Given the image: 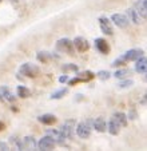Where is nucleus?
Instances as JSON below:
<instances>
[{"instance_id": "nucleus-1", "label": "nucleus", "mask_w": 147, "mask_h": 151, "mask_svg": "<svg viewBox=\"0 0 147 151\" xmlns=\"http://www.w3.org/2000/svg\"><path fill=\"white\" fill-rule=\"evenodd\" d=\"M75 127H76V120L75 119H67L63 126L59 128L60 134H62L63 139H72L74 138V132H75Z\"/></svg>"}, {"instance_id": "nucleus-2", "label": "nucleus", "mask_w": 147, "mask_h": 151, "mask_svg": "<svg viewBox=\"0 0 147 151\" xmlns=\"http://www.w3.org/2000/svg\"><path fill=\"white\" fill-rule=\"evenodd\" d=\"M19 72L23 76L36 78V76H39V74H40V68H39V66H36L34 63H24V64L20 66Z\"/></svg>"}, {"instance_id": "nucleus-3", "label": "nucleus", "mask_w": 147, "mask_h": 151, "mask_svg": "<svg viewBox=\"0 0 147 151\" xmlns=\"http://www.w3.org/2000/svg\"><path fill=\"white\" fill-rule=\"evenodd\" d=\"M56 50L59 52H63V54H67V55H74V52H75L72 40H70L68 37H62V39L58 40Z\"/></svg>"}, {"instance_id": "nucleus-4", "label": "nucleus", "mask_w": 147, "mask_h": 151, "mask_svg": "<svg viewBox=\"0 0 147 151\" xmlns=\"http://www.w3.org/2000/svg\"><path fill=\"white\" fill-rule=\"evenodd\" d=\"M55 146H56V143H55L54 138L50 135H45L37 142V151H54Z\"/></svg>"}, {"instance_id": "nucleus-5", "label": "nucleus", "mask_w": 147, "mask_h": 151, "mask_svg": "<svg viewBox=\"0 0 147 151\" xmlns=\"http://www.w3.org/2000/svg\"><path fill=\"white\" fill-rule=\"evenodd\" d=\"M143 55H144V51L142 48H133V50H128L125 55H122V59L125 62H135V60H138Z\"/></svg>"}, {"instance_id": "nucleus-6", "label": "nucleus", "mask_w": 147, "mask_h": 151, "mask_svg": "<svg viewBox=\"0 0 147 151\" xmlns=\"http://www.w3.org/2000/svg\"><path fill=\"white\" fill-rule=\"evenodd\" d=\"M111 22H112L115 26H118L119 28H127L130 26V20L126 15H122V14H114L111 16Z\"/></svg>"}, {"instance_id": "nucleus-7", "label": "nucleus", "mask_w": 147, "mask_h": 151, "mask_svg": "<svg viewBox=\"0 0 147 151\" xmlns=\"http://www.w3.org/2000/svg\"><path fill=\"white\" fill-rule=\"evenodd\" d=\"M72 44H74V48L78 52H82V54L86 51H88V48H90V43H88L87 39H84L83 36H76L74 39Z\"/></svg>"}, {"instance_id": "nucleus-8", "label": "nucleus", "mask_w": 147, "mask_h": 151, "mask_svg": "<svg viewBox=\"0 0 147 151\" xmlns=\"http://www.w3.org/2000/svg\"><path fill=\"white\" fill-rule=\"evenodd\" d=\"M99 24H100V31L104 35H108V36H112L114 35V28L111 26V20L106 16L99 17Z\"/></svg>"}, {"instance_id": "nucleus-9", "label": "nucleus", "mask_w": 147, "mask_h": 151, "mask_svg": "<svg viewBox=\"0 0 147 151\" xmlns=\"http://www.w3.org/2000/svg\"><path fill=\"white\" fill-rule=\"evenodd\" d=\"M134 9L138 12V15L142 19L147 17V0H138L134 6Z\"/></svg>"}, {"instance_id": "nucleus-10", "label": "nucleus", "mask_w": 147, "mask_h": 151, "mask_svg": "<svg viewBox=\"0 0 147 151\" xmlns=\"http://www.w3.org/2000/svg\"><path fill=\"white\" fill-rule=\"evenodd\" d=\"M95 47H96V50L103 55H107L108 52H110V46H108V43L106 42L103 37L95 39Z\"/></svg>"}, {"instance_id": "nucleus-11", "label": "nucleus", "mask_w": 147, "mask_h": 151, "mask_svg": "<svg viewBox=\"0 0 147 151\" xmlns=\"http://www.w3.org/2000/svg\"><path fill=\"white\" fill-rule=\"evenodd\" d=\"M75 130H76L78 137L83 138V139H86V138H90V137H91V128H88L83 122H82V123H78L76 127H75Z\"/></svg>"}, {"instance_id": "nucleus-12", "label": "nucleus", "mask_w": 147, "mask_h": 151, "mask_svg": "<svg viewBox=\"0 0 147 151\" xmlns=\"http://www.w3.org/2000/svg\"><path fill=\"white\" fill-rule=\"evenodd\" d=\"M92 128L98 132H106L107 131V123L103 118H96L92 120Z\"/></svg>"}, {"instance_id": "nucleus-13", "label": "nucleus", "mask_w": 147, "mask_h": 151, "mask_svg": "<svg viewBox=\"0 0 147 151\" xmlns=\"http://www.w3.org/2000/svg\"><path fill=\"white\" fill-rule=\"evenodd\" d=\"M23 145L26 146V148L28 151H37V142L35 139V137H32V135H27L23 139Z\"/></svg>"}, {"instance_id": "nucleus-14", "label": "nucleus", "mask_w": 147, "mask_h": 151, "mask_svg": "<svg viewBox=\"0 0 147 151\" xmlns=\"http://www.w3.org/2000/svg\"><path fill=\"white\" fill-rule=\"evenodd\" d=\"M135 71L138 74H146L147 71V59L146 56H141L138 60H135Z\"/></svg>"}, {"instance_id": "nucleus-15", "label": "nucleus", "mask_w": 147, "mask_h": 151, "mask_svg": "<svg viewBox=\"0 0 147 151\" xmlns=\"http://www.w3.org/2000/svg\"><path fill=\"white\" fill-rule=\"evenodd\" d=\"M0 94H1V96H3L4 100H7V102H9V103L16 102V96L12 95V92L9 91V88L7 86H1V87H0Z\"/></svg>"}, {"instance_id": "nucleus-16", "label": "nucleus", "mask_w": 147, "mask_h": 151, "mask_svg": "<svg viewBox=\"0 0 147 151\" xmlns=\"http://www.w3.org/2000/svg\"><path fill=\"white\" fill-rule=\"evenodd\" d=\"M37 120L45 126H51L56 122V116L52 114H44V115H40V116L37 118Z\"/></svg>"}, {"instance_id": "nucleus-17", "label": "nucleus", "mask_w": 147, "mask_h": 151, "mask_svg": "<svg viewBox=\"0 0 147 151\" xmlns=\"http://www.w3.org/2000/svg\"><path fill=\"white\" fill-rule=\"evenodd\" d=\"M107 128H108V132H110L111 135H118L119 132H120V126H119V123L116 122L115 119H112V118L108 120Z\"/></svg>"}, {"instance_id": "nucleus-18", "label": "nucleus", "mask_w": 147, "mask_h": 151, "mask_svg": "<svg viewBox=\"0 0 147 151\" xmlns=\"http://www.w3.org/2000/svg\"><path fill=\"white\" fill-rule=\"evenodd\" d=\"M16 94H17V96L22 98V99H27V98L31 96V90H30L28 87H26V86H17Z\"/></svg>"}, {"instance_id": "nucleus-19", "label": "nucleus", "mask_w": 147, "mask_h": 151, "mask_svg": "<svg viewBox=\"0 0 147 151\" xmlns=\"http://www.w3.org/2000/svg\"><path fill=\"white\" fill-rule=\"evenodd\" d=\"M126 14H127V17H130V22H133L134 24H141V16L138 15V12L135 11L134 8H128L127 11H126Z\"/></svg>"}, {"instance_id": "nucleus-20", "label": "nucleus", "mask_w": 147, "mask_h": 151, "mask_svg": "<svg viewBox=\"0 0 147 151\" xmlns=\"http://www.w3.org/2000/svg\"><path fill=\"white\" fill-rule=\"evenodd\" d=\"M111 118L115 119L116 122L119 123L120 127H126V126H127V116H126V114H123V112H115Z\"/></svg>"}, {"instance_id": "nucleus-21", "label": "nucleus", "mask_w": 147, "mask_h": 151, "mask_svg": "<svg viewBox=\"0 0 147 151\" xmlns=\"http://www.w3.org/2000/svg\"><path fill=\"white\" fill-rule=\"evenodd\" d=\"M36 59L42 63H48L52 59V54L48 51H39L36 54Z\"/></svg>"}, {"instance_id": "nucleus-22", "label": "nucleus", "mask_w": 147, "mask_h": 151, "mask_svg": "<svg viewBox=\"0 0 147 151\" xmlns=\"http://www.w3.org/2000/svg\"><path fill=\"white\" fill-rule=\"evenodd\" d=\"M130 75H131V71L128 68H119L114 72V76H115L116 79H126V78H128Z\"/></svg>"}, {"instance_id": "nucleus-23", "label": "nucleus", "mask_w": 147, "mask_h": 151, "mask_svg": "<svg viewBox=\"0 0 147 151\" xmlns=\"http://www.w3.org/2000/svg\"><path fill=\"white\" fill-rule=\"evenodd\" d=\"M62 71L64 74H68V72H78L79 71V67L76 64H74V63H66L62 66Z\"/></svg>"}, {"instance_id": "nucleus-24", "label": "nucleus", "mask_w": 147, "mask_h": 151, "mask_svg": "<svg viewBox=\"0 0 147 151\" xmlns=\"http://www.w3.org/2000/svg\"><path fill=\"white\" fill-rule=\"evenodd\" d=\"M95 75L92 74L91 71H83V72H78V78H80L82 82H90V80L94 79Z\"/></svg>"}, {"instance_id": "nucleus-25", "label": "nucleus", "mask_w": 147, "mask_h": 151, "mask_svg": "<svg viewBox=\"0 0 147 151\" xmlns=\"http://www.w3.org/2000/svg\"><path fill=\"white\" fill-rule=\"evenodd\" d=\"M68 94V88H60V90H56L54 94H51V99H62L63 96Z\"/></svg>"}, {"instance_id": "nucleus-26", "label": "nucleus", "mask_w": 147, "mask_h": 151, "mask_svg": "<svg viewBox=\"0 0 147 151\" xmlns=\"http://www.w3.org/2000/svg\"><path fill=\"white\" fill-rule=\"evenodd\" d=\"M134 84V82L131 79H123L120 83H119V88H128Z\"/></svg>"}, {"instance_id": "nucleus-27", "label": "nucleus", "mask_w": 147, "mask_h": 151, "mask_svg": "<svg viewBox=\"0 0 147 151\" xmlns=\"http://www.w3.org/2000/svg\"><path fill=\"white\" fill-rule=\"evenodd\" d=\"M98 78H99L100 80H108L111 78V74L108 71H104V70H103V71L98 72Z\"/></svg>"}, {"instance_id": "nucleus-28", "label": "nucleus", "mask_w": 147, "mask_h": 151, "mask_svg": "<svg viewBox=\"0 0 147 151\" xmlns=\"http://www.w3.org/2000/svg\"><path fill=\"white\" fill-rule=\"evenodd\" d=\"M126 63H127V62H125V60L122 59V56H120L119 59H116L115 62L112 63V67H115V68H118V67H119V68H120V67L126 66Z\"/></svg>"}, {"instance_id": "nucleus-29", "label": "nucleus", "mask_w": 147, "mask_h": 151, "mask_svg": "<svg viewBox=\"0 0 147 151\" xmlns=\"http://www.w3.org/2000/svg\"><path fill=\"white\" fill-rule=\"evenodd\" d=\"M126 116H127L130 120H135L136 118H138V112H136L135 109H131L130 111H128V115H126Z\"/></svg>"}, {"instance_id": "nucleus-30", "label": "nucleus", "mask_w": 147, "mask_h": 151, "mask_svg": "<svg viewBox=\"0 0 147 151\" xmlns=\"http://www.w3.org/2000/svg\"><path fill=\"white\" fill-rule=\"evenodd\" d=\"M80 82H82V80H80V78H72V79H68V84H70V86H75V84H78V83H80Z\"/></svg>"}, {"instance_id": "nucleus-31", "label": "nucleus", "mask_w": 147, "mask_h": 151, "mask_svg": "<svg viewBox=\"0 0 147 151\" xmlns=\"http://www.w3.org/2000/svg\"><path fill=\"white\" fill-rule=\"evenodd\" d=\"M0 150H1V151H9L8 145H7L6 142H1V143H0Z\"/></svg>"}, {"instance_id": "nucleus-32", "label": "nucleus", "mask_w": 147, "mask_h": 151, "mask_svg": "<svg viewBox=\"0 0 147 151\" xmlns=\"http://www.w3.org/2000/svg\"><path fill=\"white\" fill-rule=\"evenodd\" d=\"M68 79H70V78H68V75L64 74V75H62V76L59 78V82H60V83H67Z\"/></svg>"}, {"instance_id": "nucleus-33", "label": "nucleus", "mask_w": 147, "mask_h": 151, "mask_svg": "<svg viewBox=\"0 0 147 151\" xmlns=\"http://www.w3.org/2000/svg\"><path fill=\"white\" fill-rule=\"evenodd\" d=\"M3 130H4V123L0 120V131H3Z\"/></svg>"}, {"instance_id": "nucleus-34", "label": "nucleus", "mask_w": 147, "mask_h": 151, "mask_svg": "<svg viewBox=\"0 0 147 151\" xmlns=\"http://www.w3.org/2000/svg\"><path fill=\"white\" fill-rule=\"evenodd\" d=\"M142 104H146V96H143V99H142Z\"/></svg>"}, {"instance_id": "nucleus-35", "label": "nucleus", "mask_w": 147, "mask_h": 151, "mask_svg": "<svg viewBox=\"0 0 147 151\" xmlns=\"http://www.w3.org/2000/svg\"><path fill=\"white\" fill-rule=\"evenodd\" d=\"M8 1H11V3H14V4L17 3V0H8Z\"/></svg>"}, {"instance_id": "nucleus-36", "label": "nucleus", "mask_w": 147, "mask_h": 151, "mask_svg": "<svg viewBox=\"0 0 147 151\" xmlns=\"http://www.w3.org/2000/svg\"><path fill=\"white\" fill-rule=\"evenodd\" d=\"M0 1H1V0H0Z\"/></svg>"}]
</instances>
